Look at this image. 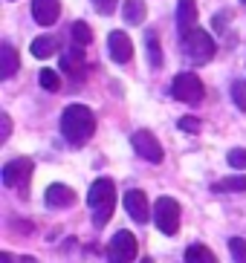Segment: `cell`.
<instances>
[{
  "instance_id": "6da1fadb",
  "label": "cell",
  "mask_w": 246,
  "mask_h": 263,
  "mask_svg": "<svg viewBox=\"0 0 246 263\" xmlns=\"http://www.w3.org/2000/svg\"><path fill=\"white\" fill-rule=\"evenodd\" d=\"M61 133H64V139L76 147L90 142V136L96 133V116H93V110L84 107V104H69L61 116Z\"/></svg>"
},
{
  "instance_id": "7a4b0ae2",
  "label": "cell",
  "mask_w": 246,
  "mask_h": 263,
  "mask_svg": "<svg viewBox=\"0 0 246 263\" xmlns=\"http://www.w3.org/2000/svg\"><path fill=\"white\" fill-rule=\"evenodd\" d=\"M87 205L93 214V226H108V220L116 211V182L108 177H101L93 182L90 194H87Z\"/></svg>"
},
{
  "instance_id": "3957f363",
  "label": "cell",
  "mask_w": 246,
  "mask_h": 263,
  "mask_svg": "<svg viewBox=\"0 0 246 263\" xmlns=\"http://www.w3.org/2000/svg\"><path fill=\"white\" fill-rule=\"evenodd\" d=\"M171 96L183 104H200L203 96H206V87H203L197 72H180L171 81Z\"/></svg>"
},
{
  "instance_id": "277c9868",
  "label": "cell",
  "mask_w": 246,
  "mask_h": 263,
  "mask_svg": "<svg viewBox=\"0 0 246 263\" xmlns=\"http://www.w3.org/2000/svg\"><path fill=\"white\" fill-rule=\"evenodd\" d=\"M183 47H185V52L191 55L194 64H208L212 58H215V52H217L215 38H212L206 29L185 32V35H183Z\"/></svg>"
},
{
  "instance_id": "5b68a950",
  "label": "cell",
  "mask_w": 246,
  "mask_h": 263,
  "mask_svg": "<svg viewBox=\"0 0 246 263\" xmlns=\"http://www.w3.org/2000/svg\"><path fill=\"white\" fill-rule=\"evenodd\" d=\"M154 223H156V229H160L162 234H168V237H174V234L180 232V202L174 200V197H160V200H156Z\"/></svg>"
},
{
  "instance_id": "8992f818",
  "label": "cell",
  "mask_w": 246,
  "mask_h": 263,
  "mask_svg": "<svg viewBox=\"0 0 246 263\" xmlns=\"http://www.w3.org/2000/svg\"><path fill=\"white\" fill-rule=\"evenodd\" d=\"M136 237L131 232H116L110 237L108 249H104V255H108V263H133L136 260Z\"/></svg>"
},
{
  "instance_id": "52a82bcc",
  "label": "cell",
  "mask_w": 246,
  "mask_h": 263,
  "mask_svg": "<svg viewBox=\"0 0 246 263\" xmlns=\"http://www.w3.org/2000/svg\"><path fill=\"white\" fill-rule=\"evenodd\" d=\"M131 145H133V151H136L145 162H151V165H160L162 159H165L160 139H156L151 130H136V133H133V139H131Z\"/></svg>"
},
{
  "instance_id": "ba28073f",
  "label": "cell",
  "mask_w": 246,
  "mask_h": 263,
  "mask_svg": "<svg viewBox=\"0 0 246 263\" xmlns=\"http://www.w3.org/2000/svg\"><path fill=\"white\" fill-rule=\"evenodd\" d=\"M0 177H3V185L6 188H26L29 185V177H32V159L21 156V159L6 162L3 171H0Z\"/></svg>"
},
{
  "instance_id": "9c48e42d",
  "label": "cell",
  "mask_w": 246,
  "mask_h": 263,
  "mask_svg": "<svg viewBox=\"0 0 246 263\" xmlns=\"http://www.w3.org/2000/svg\"><path fill=\"white\" fill-rule=\"evenodd\" d=\"M125 209L136 223H148V217H151V205H148V197L142 188H131L125 194Z\"/></svg>"
},
{
  "instance_id": "30bf717a",
  "label": "cell",
  "mask_w": 246,
  "mask_h": 263,
  "mask_svg": "<svg viewBox=\"0 0 246 263\" xmlns=\"http://www.w3.org/2000/svg\"><path fill=\"white\" fill-rule=\"evenodd\" d=\"M32 17L41 26H52L61 17V0H32Z\"/></svg>"
},
{
  "instance_id": "8fae6325",
  "label": "cell",
  "mask_w": 246,
  "mask_h": 263,
  "mask_svg": "<svg viewBox=\"0 0 246 263\" xmlns=\"http://www.w3.org/2000/svg\"><path fill=\"white\" fill-rule=\"evenodd\" d=\"M108 49H110V58H113L116 64H128L133 58V41L128 38L125 32H110Z\"/></svg>"
},
{
  "instance_id": "7c38bea8",
  "label": "cell",
  "mask_w": 246,
  "mask_h": 263,
  "mask_svg": "<svg viewBox=\"0 0 246 263\" xmlns=\"http://www.w3.org/2000/svg\"><path fill=\"white\" fill-rule=\"evenodd\" d=\"M61 70L67 72L69 78H76V81H81L87 72V61H84V52H81V47H69L67 52L61 55Z\"/></svg>"
},
{
  "instance_id": "4fadbf2b",
  "label": "cell",
  "mask_w": 246,
  "mask_h": 263,
  "mask_svg": "<svg viewBox=\"0 0 246 263\" xmlns=\"http://www.w3.org/2000/svg\"><path fill=\"white\" fill-rule=\"evenodd\" d=\"M44 200L49 209H67V205H73L76 202V191L69 185H61V182H52V185L46 188Z\"/></svg>"
},
{
  "instance_id": "5bb4252c",
  "label": "cell",
  "mask_w": 246,
  "mask_h": 263,
  "mask_svg": "<svg viewBox=\"0 0 246 263\" xmlns=\"http://www.w3.org/2000/svg\"><path fill=\"white\" fill-rule=\"evenodd\" d=\"M177 29L180 35L197 29V3L194 0H180L177 3Z\"/></svg>"
},
{
  "instance_id": "9a60e30c",
  "label": "cell",
  "mask_w": 246,
  "mask_h": 263,
  "mask_svg": "<svg viewBox=\"0 0 246 263\" xmlns=\"http://www.w3.org/2000/svg\"><path fill=\"white\" fill-rule=\"evenodd\" d=\"M17 52H15V47L12 44H3L0 47V78L6 81V78H12L17 72Z\"/></svg>"
},
{
  "instance_id": "2e32d148",
  "label": "cell",
  "mask_w": 246,
  "mask_h": 263,
  "mask_svg": "<svg viewBox=\"0 0 246 263\" xmlns=\"http://www.w3.org/2000/svg\"><path fill=\"white\" fill-rule=\"evenodd\" d=\"M185 263H217L215 252L203 243H191V246L185 249Z\"/></svg>"
},
{
  "instance_id": "e0dca14e",
  "label": "cell",
  "mask_w": 246,
  "mask_h": 263,
  "mask_svg": "<svg viewBox=\"0 0 246 263\" xmlns=\"http://www.w3.org/2000/svg\"><path fill=\"white\" fill-rule=\"evenodd\" d=\"M29 49H32V55H35V58H49V55L58 49V44H55L52 35H38V38L32 41Z\"/></svg>"
},
{
  "instance_id": "ac0fdd59",
  "label": "cell",
  "mask_w": 246,
  "mask_h": 263,
  "mask_svg": "<svg viewBox=\"0 0 246 263\" xmlns=\"http://www.w3.org/2000/svg\"><path fill=\"white\" fill-rule=\"evenodd\" d=\"M145 15H148V9H145V3H142V0H128V3H125V21H128L131 26L142 24V21H145Z\"/></svg>"
},
{
  "instance_id": "d6986e66",
  "label": "cell",
  "mask_w": 246,
  "mask_h": 263,
  "mask_svg": "<svg viewBox=\"0 0 246 263\" xmlns=\"http://www.w3.org/2000/svg\"><path fill=\"white\" fill-rule=\"evenodd\" d=\"M145 49H148V61H151V67H162V49H160V41H156L154 29L145 32Z\"/></svg>"
},
{
  "instance_id": "ffe728a7",
  "label": "cell",
  "mask_w": 246,
  "mask_h": 263,
  "mask_svg": "<svg viewBox=\"0 0 246 263\" xmlns=\"http://www.w3.org/2000/svg\"><path fill=\"white\" fill-rule=\"evenodd\" d=\"M73 41H76V47H81V49L93 44V29L84 21H76V24H73Z\"/></svg>"
},
{
  "instance_id": "44dd1931",
  "label": "cell",
  "mask_w": 246,
  "mask_h": 263,
  "mask_svg": "<svg viewBox=\"0 0 246 263\" xmlns=\"http://www.w3.org/2000/svg\"><path fill=\"white\" fill-rule=\"evenodd\" d=\"M212 191L217 194H226V191H246V177H229V179H220L212 185Z\"/></svg>"
},
{
  "instance_id": "7402d4cb",
  "label": "cell",
  "mask_w": 246,
  "mask_h": 263,
  "mask_svg": "<svg viewBox=\"0 0 246 263\" xmlns=\"http://www.w3.org/2000/svg\"><path fill=\"white\" fill-rule=\"evenodd\" d=\"M38 81L44 90H49V93H58L61 90V78H58V72L55 70H41L38 72Z\"/></svg>"
},
{
  "instance_id": "603a6c76",
  "label": "cell",
  "mask_w": 246,
  "mask_h": 263,
  "mask_svg": "<svg viewBox=\"0 0 246 263\" xmlns=\"http://www.w3.org/2000/svg\"><path fill=\"white\" fill-rule=\"evenodd\" d=\"M229 252L235 257V263H246V240L243 237H232L229 240Z\"/></svg>"
},
{
  "instance_id": "cb8c5ba5",
  "label": "cell",
  "mask_w": 246,
  "mask_h": 263,
  "mask_svg": "<svg viewBox=\"0 0 246 263\" xmlns=\"http://www.w3.org/2000/svg\"><path fill=\"white\" fill-rule=\"evenodd\" d=\"M232 99H235L238 110H243V113H246V84H243V81H232Z\"/></svg>"
},
{
  "instance_id": "d4e9b609",
  "label": "cell",
  "mask_w": 246,
  "mask_h": 263,
  "mask_svg": "<svg viewBox=\"0 0 246 263\" xmlns=\"http://www.w3.org/2000/svg\"><path fill=\"white\" fill-rule=\"evenodd\" d=\"M226 159H229L232 168H246V147H232Z\"/></svg>"
},
{
  "instance_id": "484cf974",
  "label": "cell",
  "mask_w": 246,
  "mask_h": 263,
  "mask_svg": "<svg viewBox=\"0 0 246 263\" xmlns=\"http://www.w3.org/2000/svg\"><path fill=\"white\" fill-rule=\"evenodd\" d=\"M177 127H180V130H185V133H200L203 122H200V119H194V116H183L177 122Z\"/></svg>"
},
{
  "instance_id": "4316f807",
  "label": "cell",
  "mask_w": 246,
  "mask_h": 263,
  "mask_svg": "<svg viewBox=\"0 0 246 263\" xmlns=\"http://www.w3.org/2000/svg\"><path fill=\"white\" fill-rule=\"evenodd\" d=\"M93 6L99 9L101 15H110V12L116 9V0H93Z\"/></svg>"
},
{
  "instance_id": "83f0119b",
  "label": "cell",
  "mask_w": 246,
  "mask_h": 263,
  "mask_svg": "<svg viewBox=\"0 0 246 263\" xmlns=\"http://www.w3.org/2000/svg\"><path fill=\"white\" fill-rule=\"evenodd\" d=\"M0 122H3V133H0V139H6V136H9V127H12V122H9V116H6V113L0 116Z\"/></svg>"
},
{
  "instance_id": "f1b7e54d",
  "label": "cell",
  "mask_w": 246,
  "mask_h": 263,
  "mask_svg": "<svg viewBox=\"0 0 246 263\" xmlns=\"http://www.w3.org/2000/svg\"><path fill=\"white\" fill-rule=\"evenodd\" d=\"M0 263H12V255H6V252H3V255H0Z\"/></svg>"
},
{
  "instance_id": "f546056e",
  "label": "cell",
  "mask_w": 246,
  "mask_h": 263,
  "mask_svg": "<svg viewBox=\"0 0 246 263\" xmlns=\"http://www.w3.org/2000/svg\"><path fill=\"white\" fill-rule=\"evenodd\" d=\"M142 263H154V260H151V257H145V260H142Z\"/></svg>"
},
{
  "instance_id": "4dcf8cb0",
  "label": "cell",
  "mask_w": 246,
  "mask_h": 263,
  "mask_svg": "<svg viewBox=\"0 0 246 263\" xmlns=\"http://www.w3.org/2000/svg\"><path fill=\"white\" fill-rule=\"evenodd\" d=\"M243 3H246V0H243Z\"/></svg>"
}]
</instances>
